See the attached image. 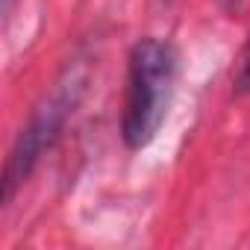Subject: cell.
<instances>
[{
	"label": "cell",
	"mask_w": 250,
	"mask_h": 250,
	"mask_svg": "<svg viewBox=\"0 0 250 250\" xmlns=\"http://www.w3.org/2000/svg\"><path fill=\"white\" fill-rule=\"evenodd\" d=\"M80 85L77 83H62V88H56L44 106L36 109V115L30 118V124L21 130L12 153H9V162H6V174H3V197L9 200L18 188L21 180H27V174L33 171V165L42 159V153L56 142L62 124L71 112V106L77 103L74 91Z\"/></svg>",
	"instance_id": "obj_2"
},
{
	"label": "cell",
	"mask_w": 250,
	"mask_h": 250,
	"mask_svg": "<svg viewBox=\"0 0 250 250\" xmlns=\"http://www.w3.org/2000/svg\"><path fill=\"white\" fill-rule=\"evenodd\" d=\"M235 88L241 94H250V42H247V47L238 59V68H235Z\"/></svg>",
	"instance_id": "obj_3"
},
{
	"label": "cell",
	"mask_w": 250,
	"mask_h": 250,
	"mask_svg": "<svg viewBox=\"0 0 250 250\" xmlns=\"http://www.w3.org/2000/svg\"><path fill=\"white\" fill-rule=\"evenodd\" d=\"M177 83V50L162 39H142L130 50L127 94H124L121 136L130 150L147 147L171 106Z\"/></svg>",
	"instance_id": "obj_1"
},
{
	"label": "cell",
	"mask_w": 250,
	"mask_h": 250,
	"mask_svg": "<svg viewBox=\"0 0 250 250\" xmlns=\"http://www.w3.org/2000/svg\"><path fill=\"white\" fill-rule=\"evenodd\" d=\"M218 3H221L227 12H235V9H241V3H244V0H218Z\"/></svg>",
	"instance_id": "obj_4"
}]
</instances>
